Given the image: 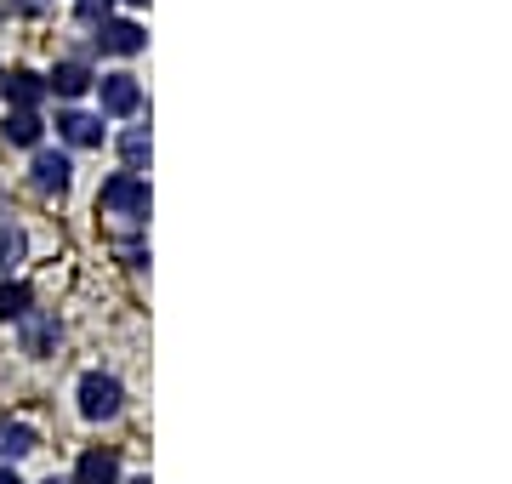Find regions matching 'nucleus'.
Wrapping results in <instances>:
<instances>
[{"mask_svg":"<svg viewBox=\"0 0 512 484\" xmlns=\"http://www.w3.org/2000/svg\"><path fill=\"white\" fill-rule=\"evenodd\" d=\"M29 177H35L40 194H63V188H69V177H74V166H69V154L40 149V154H35V166H29Z\"/></svg>","mask_w":512,"mask_h":484,"instance_id":"5","label":"nucleus"},{"mask_svg":"<svg viewBox=\"0 0 512 484\" xmlns=\"http://www.w3.org/2000/svg\"><path fill=\"white\" fill-rule=\"evenodd\" d=\"M131 484H148V479H131Z\"/></svg>","mask_w":512,"mask_h":484,"instance_id":"20","label":"nucleus"},{"mask_svg":"<svg viewBox=\"0 0 512 484\" xmlns=\"http://www.w3.org/2000/svg\"><path fill=\"white\" fill-rule=\"evenodd\" d=\"M40 6H46V0H12V12H23V18H35Z\"/></svg>","mask_w":512,"mask_h":484,"instance_id":"17","label":"nucleus"},{"mask_svg":"<svg viewBox=\"0 0 512 484\" xmlns=\"http://www.w3.org/2000/svg\"><path fill=\"white\" fill-rule=\"evenodd\" d=\"M35 450V428H23V422H0V456H29Z\"/></svg>","mask_w":512,"mask_h":484,"instance_id":"12","label":"nucleus"},{"mask_svg":"<svg viewBox=\"0 0 512 484\" xmlns=\"http://www.w3.org/2000/svg\"><path fill=\"white\" fill-rule=\"evenodd\" d=\"M0 484H23V479H18V473H6V467H0Z\"/></svg>","mask_w":512,"mask_h":484,"instance_id":"18","label":"nucleus"},{"mask_svg":"<svg viewBox=\"0 0 512 484\" xmlns=\"http://www.w3.org/2000/svg\"><path fill=\"white\" fill-rule=\"evenodd\" d=\"M97 205H103L109 217H120V223H143L148 217V183L137 171H114L109 183H103V194H97Z\"/></svg>","mask_w":512,"mask_h":484,"instance_id":"1","label":"nucleus"},{"mask_svg":"<svg viewBox=\"0 0 512 484\" xmlns=\"http://www.w3.org/2000/svg\"><path fill=\"white\" fill-rule=\"evenodd\" d=\"M109 6H114V0H74L80 23H103V18H109Z\"/></svg>","mask_w":512,"mask_h":484,"instance_id":"16","label":"nucleus"},{"mask_svg":"<svg viewBox=\"0 0 512 484\" xmlns=\"http://www.w3.org/2000/svg\"><path fill=\"white\" fill-rule=\"evenodd\" d=\"M97 103H103V114L126 120V114L143 109V86H137V75H103L97 80Z\"/></svg>","mask_w":512,"mask_h":484,"instance_id":"3","label":"nucleus"},{"mask_svg":"<svg viewBox=\"0 0 512 484\" xmlns=\"http://www.w3.org/2000/svg\"><path fill=\"white\" fill-rule=\"evenodd\" d=\"M92 86H97V75H92V63H80V57H63L52 69V80H46V92H57V97H80Z\"/></svg>","mask_w":512,"mask_h":484,"instance_id":"7","label":"nucleus"},{"mask_svg":"<svg viewBox=\"0 0 512 484\" xmlns=\"http://www.w3.org/2000/svg\"><path fill=\"white\" fill-rule=\"evenodd\" d=\"M74 484H120V456L114 450H86L74 467Z\"/></svg>","mask_w":512,"mask_h":484,"instance_id":"9","label":"nucleus"},{"mask_svg":"<svg viewBox=\"0 0 512 484\" xmlns=\"http://www.w3.org/2000/svg\"><path fill=\"white\" fill-rule=\"evenodd\" d=\"M120 160H126V171H143L148 166V131L131 126L126 137H120Z\"/></svg>","mask_w":512,"mask_h":484,"instance_id":"13","label":"nucleus"},{"mask_svg":"<svg viewBox=\"0 0 512 484\" xmlns=\"http://www.w3.org/2000/svg\"><path fill=\"white\" fill-rule=\"evenodd\" d=\"M52 342H57V319H35V325L23 331V348H29V354H46Z\"/></svg>","mask_w":512,"mask_h":484,"instance_id":"15","label":"nucleus"},{"mask_svg":"<svg viewBox=\"0 0 512 484\" xmlns=\"http://www.w3.org/2000/svg\"><path fill=\"white\" fill-rule=\"evenodd\" d=\"M0 92H6L12 109H35L40 97H46V75H35V69H12V75H0Z\"/></svg>","mask_w":512,"mask_h":484,"instance_id":"8","label":"nucleus"},{"mask_svg":"<svg viewBox=\"0 0 512 484\" xmlns=\"http://www.w3.org/2000/svg\"><path fill=\"white\" fill-rule=\"evenodd\" d=\"M46 484H69V479H46Z\"/></svg>","mask_w":512,"mask_h":484,"instance_id":"19","label":"nucleus"},{"mask_svg":"<svg viewBox=\"0 0 512 484\" xmlns=\"http://www.w3.org/2000/svg\"><path fill=\"white\" fill-rule=\"evenodd\" d=\"M23 251H29L23 228H0V274H12V268L23 262Z\"/></svg>","mask_w":512,"mask_h":484,"instance_id":"14","label":"nucleus"},{"mask_svg":"<svg viewBox=\"0 0 512 484\" xmlns=\"http://www.w3.org/2000/svg\"><path fill=\"white\" fill-rule=\"evenodd\" d=\"M0 131H6V143H18V149H35V143H40V131H46V120H40L35 109H12Z\"/></svg>","mask_w":512,"mask_h":484,"instance_id":"10","label":"nucleus"},{"mask_svg":"<svg viewBox=\"0 0 512 484\" xmlns=\"http://www.w3.org/2000/svg\"><path fill=\"white\" fill-rule=\"evenodd\" d=\"M57 137L74 143V149H97L103 143V120L97 114H80V109H63L57 114Z\"/></svg>","mask_w":512,"mask_h":484,"instance_id":"6","label":"nucleus"},{"mask_svg":"<svg viewBox=\"0 0 512 484\" xmlns=\"http://www.w3.org/2000/svg\"><path fill=\"white\" fill-rule=\"evenodd\" d=\"M35 314V291L23 280H6L0 285V319H29Z\"/></svg>","mask_w":512,"mask_h":484,"instance_id":"11","label":"nucleus"},{"mask_svg":"<svg viewBox=\"0 0 512 484\" xmlns=\"http://www.w3.org/2000/svg\"><path fill=\"white\" fill-rule=\"evenodd\" d=\"M97 46L109 57H137L148 46V35H143V23H131V18H103L97 23Z\"/></svg>","mask_w":512,"mask_h":484,"instance_id":"4","label":"nucleus"},{"mask_svg":"<svg viewBox=\"0 0 512 484\" xmlns=\"http://www.w3.org/2000/svg\"><path fill=\"white\" fill-rule=\"evenodd\" d=\"M120 405H126V393H120L114 376L92 371L80 382V416H86V422H109V416H120Z\"/></svg>","mask_w":512,"mask_h":484,"instance_id":"2","label":"nucleus"}]
</instances>
